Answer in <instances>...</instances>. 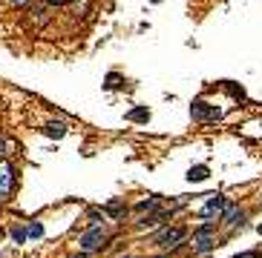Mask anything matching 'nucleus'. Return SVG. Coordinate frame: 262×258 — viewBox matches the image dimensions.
<instances>
[{
	"label": "nucleus",
	"mask_w": 262,
	"mask_h": 258,
	"mask_svg": "<svg viewBox=\"0 0 262 258\" xmlns=\"http://www.w3.org/2000/svg\"><path fill=\"white\" fill-rule=\"evenodd\" d=\"M6 155V141H3V135H0V158Z\"/></svg>",
	"instance_id": "20"
},
{
	"label": "nucleus",
	"mask_w": 262,
	"mask_h": 258,
	"mask_svg": "<svg viewBox=\"0 0 262 258\" xmlns=\"http://www.w3.org/2000/svg\"><path fill=\"white\" fill-rule=\"evenodd\" d=\"M225 92L231 95V98H236V100H245V89L242 86H236V83H231V80H225Z\"/></svg>",
	"instance_id": "12"
},
{
	"label": "nucleus",
	"mask_w": 262,
	"mask_h": 258,
	"mask_svg": "<svg viewBox=\"0 0 262 258\" xmlns=\"http://www.w3.org/2000/svg\"><path fill=\"white\" fill-rule=\"evenodd\" d=\"M26 235H29V232H26V230H20V227H18V230H12V238L18 241V244H23V241H26Z\"/></svg>",
	"instance_id": "17"
},
{
	"label": "nucleus",
	"mask_w": 262,
	"mask_h": 258,
	"mask_svg": "<svg viewBox=\"0 0 262 258\" xmlns=\"http://www.w3.org/2000/svg\"><path fill=\"white\" fill-rule=\"evenodd\" d=\"M107 241H109V235H107L104 227H92V230H87L81 238H78V247H81L84 252H98V249L107 247Z\"/></svg>",
	"instance_id": "1"
},
{
	"label": "nucleus",
	"mask_w": 262,
	"mask_h": 258,
	"mask_svg": "<svg viewBox=\"0 0 262 258\" xmlns=\"http://www.w3.org/2000/svg\"><path fill=\"white\" fill-rule=\"evenodd\" d=\"M213 247H216V230L210 224H205V227H199L193 232V252L196 255H208Z\"/></svg>",
	"instance_id": "2"
},
{
	"label": "nucleus",
	"mask_w": 262,
	"mask_h": 258,
	"mask_svg": "<svg viewBox=\"0 0 262 258\" xmlns=\"http://www.w3.org/2000/svg\"><path fill=\"white\" fill-rule=\"evenodd\" d=\"M190 115L196 118L199 124H216V121H222V109H219V107H210V104H205V100H193Z\"/></svg>",
	"instance_id": "3"
},
{
	"label": "nucleus",
	"mask_w": 262,
	"mask_h": 258,
	"mask_svg": "<svg viewBox=\"0 0 262 258\" xmlns=\"http://www.w3.org/2000/svg\"><path fill=\"white\" fill-rule=\"evenodd\" d=\"M124 258H133V255H124Z\"/></svg>",
	"instance_id": "24"
},
{
	"label": "nucleus",
	"mask_w": 262,
	"mask_h": 258,
	"mask_svg": "<svg viewBox=\"0 0 262 258\" xmlns=\"http://www.w3.org/2000/svg\"><path fill=\"white\" fill-rule=\"evenodd\" d=\"M101 218H104V210H87V221L92 227H101Z\"/></svg>",
	"instance_id": "15"
},
{
	"label": "nucleus",
	"mask_w": 262,
	"mask_h": 258,
	"mask_svg": "<svg viewBox=\"0 0 262 258\" xmlns=\"http://www.w3.org/2000/svg\"><path fill=\"white\" fill-rule=\"evenodd\" d=\"M228 198L225 195H210V201L205 204V210H202V218H222V210H225Z\"/></svg>",
	"instance_id": "6"
},
{
	"label": "nucleus",
	"mask_w": 262,
	"mask_h": 258,
	"mask_svg": "<svg viewBox=\"0 0 262 258\" xmlns=\"http://www.w3.org/2000/svg\"><path fill=\"white\" fill-rule=\"evenodd\" d=\"M159 258H170V255H159Z\"/></svg>",
	"instance_id": "22"
},
{
	"label": "nucleus",
	"mask_w": 262,
	"mask_h": 258,
	"mask_svg": "<svg viewBox=\"0 0 262 258\" xmlns=\"http://www.w3.org/2000/svg\"><path fill=\"white\" fill-rule=\"evenodd\" d=\"M184 235H188L184 227H167V230H162L159 235H156V244H162V247H176V244L184 241Z\"/></svg>",
	"instance_id": "5"
},
{
	"label": "nucleus",
	"mask_w": 262,
	"mask_h": 258,
	"mask_svg": "<svg viewBox=\"0 0 262 258\" xmlns=\"http://www.w3.org/2000/svg\"><path fill=\"white\" fill-rule=\"evenodd\" d=\"M26 232L32 235V238H41V235H44V227H41V224L35 221V224H29V230H26Z\"/></svg>",
	"instance_id": "16"
},
{
	"label": "nucleus",
	"mask_w": 262,
	"mask_h": 258,
	"mask_svg": "<svg viewBox=\"0 0 262 258\" xmlns=\"http://www.w3.org/2000/svg\"><path fill=\"white\" fill-rule=\"evenodd\" d=\"M9 3H15V6H26V3H32V0H9Z\"/></svg>",
	"instance_id": "21"
},
{
	"label": "nucleus",
	"mask_w": 262,
	"mask_h": 258,
	"mask_svg": "<svg viewBox=\"0 0 262 258\" xmlns=\"http://www.w3.org/2000/svg\"><path fill=\"white\" fill-rule=\"evenodd\" d=\"M259 235H262V224H259Z\"/></svg>",
	"instance_id": "23"
},
{
	"label": "nucleus",
	"mask_w": 262,
	"mask_h": 258,
	"mask_svg": "<svg viewBox=\"0 0 262 258\" xmlns=\"http://www.w3.org/2000/svg\"><path fill=\"white\" fill-rule=\"evenodd\" d=\"M156 204H159V198H147V201H141V204H136V213H153Z\"/></svg>",
	"instance_id": "13"
},
{
	"label": "nucleus",
	"mask_w": 262,
	"mask_h": 258,
	"mask_svg": "<svg viewBox=\"0 0 262 258\" xmlns=\"http://www.w3.org/2000/svg\"><path fill=\"white\" fill-rule=\"evenodd\" d=\"M234 258H259V252H256V249H248V252H239V255H234Z\"/></svg>",
	"instance_id": "18"
},
{
	"label": "nucleus",
	"mask_w": 262,
	"mask_h": 258,
	"mask_svg": "<svg viewBox=\"0 0 262 258\" xmlns=\"http://www.w3.org/2000/svg\"><path fill=\"white\" fill-rule=\"evenodd\" d=\"M104 215H109V218H124L127 204L124 201H109V204H104Z\"/></svg>",
	"instance_id": "8"
},
{
	"label": "nucleus",
	"mask_w": 262,
	"mask_h": 258,
	"mask_svg": "<svg viewBox=\"0 0 262 258\" xmlns=\"http://www.w3.org/2000/svg\"><path fill=\"white\" fill-rule=\"evenodd\" d=\"M18 187V169L9 161H0V198H9Z\"/></svg>",
	"instance_id": "4"
},
{
	"label": "nucleus",
	"mask_w": 262,
	"mask_h": 258,
	"mask_svg": "<svg viewBox=\"0 0 262 258\" xmlns=\"http://www.w3.org/2000/svg\"><path fill=\"white\" fill-rule=\"evenodd\" d=\"M44 132L49 135V138H63V135H66V124H61V121H49V124L44 126Z\"/></svg>",
	"instance_id": "10"
},
{
	"label": "nucleus",
	"mask_w": 262,
	"mask_h": 258,
	"mask_svg": "<svg viewBox=\"0 0 262 258\" xmlns=\"http://www.w3.org/2000/svg\"><path fill=\"white\" fill-rule=\"evenodd\" d=\"M121 83H124V78H121L118 72H109V75H107V83H104V86H107V89H118Z\"/></svg>",
	"instance_id": "14"
},
{
	"label": "nucleus",
	"mask_w": 262,
	"mask_h": 258,
	"mask_svg": "<svg viewBox=\"0 0 262 258\" xmlns=\"http://www.w3.org/2000/svg\"><path fill=\"white\" fill-rule=\"evenodd\" d=\"M239 218H242V213H239V207L234 204V201H228L225 204V210H222V224H228V227H234L236 221H239ZM242 224V221H239Z\"/></svg>",
	"instance_id": "7"
},
{
	"label": "nucleus",
	"mask_w": 262,
	"mask_h": 258,
	"mask_svg": "<svg viewBox=\"0 0 262 258\" xmlns=\"http://www.w3.org/2000/svg\"><path fill=\"white\" fill-rule=\"evenodd\" d=\"M208 175H210V172H208V167H205V164L188 169V181H190V184H199V181H205Z\"/></svg>",
	"instance_id": "9"
},
{
	"label": "nucleus",
	"mask_w": 262,
	"mask_h": 258,
	"mask_svg": "<svg viewBox=\"0 0 262 258\" xmlns=\"http://www.w3.org/2000/svg\"><path fill=\"white\" fill-rule=\"evenodd\" d=\"M63 3H72V0H46V6H63Z\"/></svg>",
	"instance_id": "19"
},
{
	"label": "nucleus",
	"mask_w": 262,
	"mask_h": 258,
	"mask_svg": "<svg viewBox=\"0 0 262 258\" xmlns=\"http://www.w3.org/2000/svg\"><path fill=\"white\" fill-rule=\"evenodd\" d=\"M127 121H136V124H144V121H150V109L147 107H136L130 115H127Z\"/></svg>",
	"instance_id": "11"
}]
</instances>
